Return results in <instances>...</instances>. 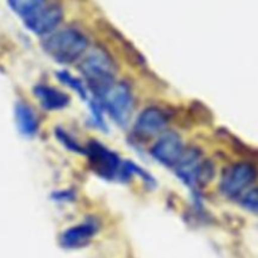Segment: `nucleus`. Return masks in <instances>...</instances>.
<instances>
[{"label": "nucleus", "instance_id": "nucleus-7", "mask_svg": "<svg viewBox=\"0 0 258 258\" xmlns=\"http://www.w3.org/2000/svg\"><path fill=\"white\" fill-rule=\"evenodd\" d=\"M63 17V8L58 3H45L37 12L23 19V22L28 30L37 35L47 37L57 30L58 25L62 23Z\"/></svg>", "mask_w": 258, "mask_h": 258}, {"label": "nucleus", "instance_id": "nucleus-10", "mask_svg": "<svg viewBox=\"0 0 258 258\" xmlns=\"http://www.w3.org/2000/svg\"><path fill=\"white\" fill-rule=\"evenodd\" d=\"M169 117L161 108L148 107L140 112L135 121L134 130L139 136L150 138L165 130Z\"/></svg>", "mask_w": 258, "mask_h": 258}, {"label": "nucleus", "instance_id": "nucleus-5", "mask_svg": "<svg viewBox=\"0 0 258 258\" xmlns=\"http://www.w3.org/2000/svg\"><path fill=\"white\" fill-rule=\"evenodd\" d=\"M174 169L179 179L193 191L198 190L199 186L206 185L214 175L213 164L202 158V154L197 149L185 150Z\"/></svg>", "mask_w": 258, "mask_h": 258}, {"label": "nucleus", "instance_id": "nucleus-13", "mask_svg": "<svg viewBox=\"0 0 258 258\" xmlns=\"http://www.w3.org/2000/svg\"><path fill=\"white\" fill-rule=\"evenodd\" d=\"M7 2L15 14L19 15L22 19H25L42 8L45 3H48V0H7Z\"/></svg>", "mask_w": 258, "mask_h": 258}, {"label": "nucleus", "instance_id": "nucleus-11", "mask_svg": "<svg viewBox=\"0 0 258 258\" xmlns=\"http://www.w3.org/2000/svg\"><path fill=\"white\" fill-rule=\"evenodd\" d=\"M34 95L40 102L42 107L47 111H58L67 107L70 103V96L63 91L49 85H38L34 87Z\"/></svg>", "mask_w": 258, "mask_h": 258}, {"label": "nucleus", "instance_id": "nucleus-8", "mask_svg": "<svg viewBox=\"0 0 258 258\" xmlns=\"http://www.w3.org/2000/svg\"><path fill=\"white\" fill-rule=\"evenodd\" d=\"M185 153L180 135L174 131H168L158 139L151 148V155L166 168H175Z\"/></svg>", "mask_w": 258, "mask_h": 258}, {"label": "nucleus", "instance_id": "nucleus-15", "mask_svg": "<svg viewBox=\"0 0 258 258\" xmlns=\"http://www.w3.org/2000/svg\"><path fill=\"white\" fill-rule=\"evenodd\" d=\"M54 133H55V136H57L58 141H60V143H62L68 150L75 151V153H78V154H86V149L82 148V146H81L80 144H78L77 141H76L75 139L67 133V131H64V128L57 127Z\"/></svg>", "mask_w": 258, "mask_h": 258}, {"label": "nucleus", "instance_id": "nucleus-9", "mask_svg": "<svg viewBox=\"0 0 258 258\" xmlns=\"http://www.w3.org/2000/svg\"><path fill=\"white\" fill-rule=\"evenodd\" d=\"M100 229L98 221L95 218H88L85 222L76 226L70 227L60 234L59 243L60 246L68 249L81 248V247L87 246L91 239L97 234Z\"/></svg>", "mask_w": 258, "mask_h": 258}, {"label": "nucleus", "instance_id": "nucleus-1", "mask_svg": "<svg viewBox=\"0 0 258 258\" xmlns=\"http://www.w3.org/2000/svg\"><path fill=\"white\" fill-rule=\"evenodd\" d=\"M88 38L73 27L63 28L50 33L43 40V48L55 62L70 64L81 59L88 49Z\"/></svg>", "mask_w": 258, "mask_h": 258}, {"label": "nucleus", "instance_id": "nucleus-14", "mask_svg": "<svg viewBox=\"0 0 258 258\" xmlns=\"http://www.w3.org/2000/svg\"><path fill=\"white\" fill-rule=\"evenodd\" d=\"M57 77L58 80L60 81L62 83H64L67 87L72 88L78 96H80L82 100H87L88 98V90L87 87L85 86V83L77 78L76 76H73L72 73L67 72V71H60V72H57Z\"/></svg>", "mask_w": 258, "mask_h": 258}, {"label": "nucleus", "instance_id": "nucleus-16", "mask_svg": "<svg viewBox=\"0 0 258 258\" xmlns=\"http://www.w3.org/2000/svg\"><path fill=\"white\" fill-rule=\"evenodd\" d=\"M241 206L252 213H258V186L251 188L242 194Z\"/></svg>", "mask_w": 258, "mask_h": 258}, {"label": "nucleus", "instance_id": "nucleus-12", "mask_svg": "<svg viewBox=\"0 0 258 258\" xmlns=\"http://www.w3.org/2000/svg\"><path fill=\"white\" fill-rule=\"evenodd\" d=\"M15 120L20 134L24 136H34L39 128V121L34 110L28 103L18 102L15 106Z\"/></svg>", "mask_w": 258, "mask_h": 258}, {"label": "nucleus", "instance_id": "nucleus-4", "mask_svg": "<svg viewBox=\"0 0 258 258\" xmlns=\"http://www.w3.org/2000/svg\"><path fill=\"white\" fill-rule=\"evenodd\" d=\"M103 111H107L116 123L125 126L131 117L134 98L130 87L123 82H113L105 91L96 96Z\"/></svg>", "mask_w": 258, "mask_h": 258}, {"label": "nucleus", "instance_id": "nucleus-3", "mask_svg": "<svg viewBox=\"0 0 258 258\" xmlns=\"http://www.w3.org/2000/svg\"><path fill=\"white\" fill-rule=\"evenodd\" d=\"M86 154L88 156V163L91 169L98 176L107 180H128L130 174L126 169L125 161H121L120 156L112 150L103 146L97 141H91L86 148Z\"/></svg>", "mask_w": 258, "mask_h": 258}, {"label": "nucleus", "instance_id": "nucleus-2", "mask_svg": "<svg viewBox=\"0 0 258 258\" xmlns=\"http://www.w3.org/2000/svg\"><path fill=\"white\" fill-rule=\"evenodd\" d=\"M80 70L83 77L87 80L90 90L95 96L100 95L102 91L115 82V62L103 49L96 48L91 50L81 62Z\"/></svg>", "mask_w": 258, "mask_h": 258}, {"label": "nucleus", "instance_id": "nucleus-6", "mask_svg": "<svg viewBox=\"0 0 258 258\" xmlns=\"http://www.w3.org/2000/svg\"><path fill=\"white\" fill-rule=\"evenodd\" d=\"M258 176L256 166L247 161H241L229 166L223 173L221 190L228 198H236L246 193Z\"/></svg>", "mask_w": 258, "mask_h": 258}, {"label": "nucleus", "instance_id": "nucleus-17", "mask_svg": "<svg viewBox=\"0 0 258 258\" xmlns=\"http://www.w3.org/2000/svg\"><path fill=\"white\" fill-rule=\"evenodd\" d=\"M76 198V193L73 190H59L53 194V199L55 202H72Z\"/></svg>", "mask_w": 258, "mask_h": 258}]
</instances>
